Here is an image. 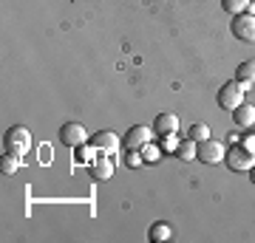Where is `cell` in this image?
<instances>
[{
  "instance_id": "cell-10",
  "label": "cell",
  "mask_w": 255,
  "mask_h": 243,
  "mask_svg": "<svg viewBox=\"0 0 255 243\" xmlns=\"http://www.w3.org/2000/svg\"><path fill=\"white\" fill-rule=\"evenodd\" d=\"M153 130H156V136L179 133V116H176V113H170V110H164V113H156V119H153Z\"/></svg>"
},
{
  "instance_id": "cell-16",
  "label": "cell",
  "mask_w": 255,
  "mask_h": 243,
  "mask_svg": "<svg viewBox=\"0 0 255 243\" xmlns=\"http://www.w3.org/2000/svg\"><path fill=\"white\" fill-rule=\"evenodd\" d=\"M139 153H142V162L150 164V167H153V164H159V162L164 159V150L159 147V144H153V142H147L145 147L139 150Z\"/></svg>"
},
{
  "instance_id": "cell-3",
  "label": "cell",
  "mask_w": 255,
  "mask_h": 243,
  "mask_svg": "<svg viewBox=\"0 0 255 243\" xmlns=\"http://www.w3.org/2000/svg\"><path fill=\"white\" fill-rule=\"evenodd\" d=\"M224 164L233 172H250L255 167V153H250L244 144H233V150L224 156Z\"/></svg>"
},
{
  "instance_id": "cell-25",
  "label": "cell",
  "mask_w": 255,
  "mask_h": 243,
  "mask_svg": "<svg viewBox=\"0 0 255 243\" xmlns=\"http://www.w3.org/2000/svg\"><path fill=\"white\" fill-rule=\"evenodd\" d=\"M253 3H255V0H253Z\"/></svg>"
},
{
  "instance_id": "cell-2",
  "label": "cell",
  "mask_w": 255,
  "mask_h": 243,
  "mask_svg": "<svg viewBox=\"0 0 255 243\" xmlns=\"http://www.w3.org/2000/svg\"><path fill=\"white\" fill-rule=\"evenodd\" d=\"M244 93H247V85H241L238 80L224 82V85H221V90H219V108L233 113V110L244 102Z\"/></svg>"
},
{
  "instance_id": "cell-19",
  "label": "cell",
  "mask_w": 255,
  "mask_h": 243,
  "mask_svg": "<svg viewBox=\"0 0 255 243\" xmlns=\"http://www.w3.org/2000/svg\"><path fill=\"white\" fill-rule=\"evenodd\" d=\"M179 142H182V139H179L176 133H164V136H162V142H159V147H162L164 153H176Z\"/></svg>"
},
{
  "instance_id": "cell-18",
  "label": "cell",
  "mask_w": 255,
  "mask_h": 243,
  "mask_svg": "<svg viewBox=\"0 0 255 243\" xmlns=\"http://www.w3.org/2000/svg\"><path fill=\"white\" fill-rule=\"evenodd\" d=\"M20 164H23V159H17V156H9V153H3V164H0V172H3V175H11V172H17Z\"/></svg>"
},
{
  "instance_id": "cell-1",
  "label": "cell",
  "mask_w": 255,
  "mask_h": 243,
  "mask_svg": "<svg viewBox=\"0 0 255 243\" xmlns=\"http://www.w3.org/2000/svg\"><path fill=\"white\" fill-rule=\"evenodd\" d=\"M28 147H31V133H28V127L17 125V127H9V130L3 133V153L23 159V156L28 153Z\"/></svg>"
},
{
  "instance_id": "cell-9",
  "label": "cell",
  "mask_w": 255,
  "mask_h": 243,
  "mask_svg": "<svg viewBox=\"0 0 255 243\" xmlns=\"http://www.w3.org/2000/svg\"><path fill=\"white\" fill-rule=\"evenodd\" d=\"M88 172H91L94 181H111V175H114V162H111V156L100 153L91 164H88Z\"/></svg>"
},
{
  "instance_id": "cell-15",
  "label": "cell",
  "mask_w": 255,
  "mask_h": 243,
  "mask_svg": "<svg viewBox=\"0 0 255 243\" xmlns=\"http://www.w3.org/2000/svg\"><path fill=\"white\" fill-rule=\"evenodd\" d=\"M196 156H199V142H193L190 136L182 139L179 147H176V159H182V162H193Z\"/></svg>"
},
{
  "instance_id": "cell-21",
  "label": "cell",
  "mask_w": 255,
  "mask_h": 243,
  "mask_svg": "<svg viewBox=\"0 0 255 243\" xmlns=\"http://www.w3.org/2000/svg\"><path fill=\"white\" fill-rule=\"evenodd\" d=\"M122 159H125V164L130 167V170H136V167H142V164H145L139 150H125V156H122Z\"/></svg>"
},
{
  "instance_id": "cell-22",
  "label": "cell",
  "mask_w": 255,
  "mask_h": 243,
  "mask_svg": "<svg viewBox=\"0 0 255 243\" xmlns=\"http://www.w3.org/2000/svg\"><path fill=\"white\" fill-rule=\"evenodd\" d=\"M241 144H244L250 153H255V133H247V136H241Z\"/></svg>"
},
{
  "instance_id": "cell-14",
  "label": "cell",
  "mask_w": 255,
  "mask_h": 243,
  "mask_svg": "<svg viewBox=\"0 0 255 243\" xmlns=\"http://www.w3.org/2000/svg\"><path fill=\"white\" fill-rule=\"evenodd\" d=\"M236 80L247 88H253L255 85V60H244V63L236 68Z\"/></svg>"
},
{
  "instance_id": "cell-24",
  "label": "cell",
  "mask_w": 255,
  "mask_h": 243,
  "mask_svg": "<svg viewBox=\"0 0 255 243\" xmlns=\"http://www.w3.org/2000/svg\"><path fill=\"white\" fill-rule=\"evenodd\" d=\"M250 181H253V184H255V167H253V170H250Z\"/></svg>"
},
{
  "instance_id": "cell-6",
  "label": "cell",
  "mask_w": 255,
  "mask_h": 243,
  "mask_svg": "<svg viewBox=\"0 0 255 243\" xmlns=\"http://www.w3.org/2000/svg\"><path fill=\"white\" fill-rule=\"evenodd\" d=\"M153 127H145V125H133L122 136V150H142L150 139H153Z\"/></svg>"
},
{
  "instance_id": "cell-12",
  "label": "cell",
  "mask_w": 255,
  "mask_h": 243,
  "mask_svg": "<svg viewBox=\"0 0 255 243\" xmlns=\"http://www.w3.org/2000/svg\"><path fill=\"white\" fill-rule=\"evenodd\" d=\"M173 238V229H170V224L167 221H156L150 229H147V241L150 243H164Z\"/></svg>"
},
{
  "instance_id": "cell-17",
  "label": "cell",
  "mask_w": 255,
  "mask_h": 243,
  "mask_svg": "<svg viewBox=\"0 0 255 243\" xmlns=\"http://www.w3.org/2000/svg\"><path fill=\"white\" fill-rule=\"evenodd\" d=\"M221 9L227 11L230 17H236V14H244V11L253 9V0H221Z\"/></svg>"
},
{
  "instance_id": "cell-8",
  "label": "cell",
  "mask_w": 255,
  "mask_h": 243,
  "mask_svg": "<svg viewBox=\"0 0 255 243\" xmlns=\"http://www.w3.org/2000/svg\"><path fill=\"white\" fill-rule=\"evenodd\" d=\"M91 144L100 150V153H105V156H111V159H114V156L119 153V147H122V139H119L114 130H100V133L91 139Z\"/></svg>"
},
{
  "instance_id": "cell-11",
  "label": "cell",
  "mask_w": 255,
  "mask_h": 243,
  "mask_svg": "<svg viewBox=\"0 0 255 243\" xmlns=\"http://www.w3.org/2000/svg\"><path fill=\"white\" fill-rule=\"evenodd\" d=\"M233 122H236L238 127H253L255 125V105L241 102V105L233 110Z\"/></svg>"
},
{
  "instance_id": "cell-23",
  "label": "cell",
  "mask_w": 255,
  "mask_h": 243,
  "mask_svg": "<svg viewBox=\"0 0 255 243\" xmlns=\"http://www.w3.org/2000/svg\"><path fill=\"white\" fill-rule=\"evenodd\" d=\"M230 142H233V144H241V133H230Z\"/></svg>"
},
{
  "instance_id": "cell-7",
  "label": "cell",
  "mask_w": 255,
  "mask_h": 243,
  "mask_svg": "<svg viewBox=\"0 0 255 243\" xmlns=\"http://www.w3.org/2000/svg\"><path fill=\"white\" fill-rule=\"evenodd\" d=\"M224 156H227V150H224V144L216 142V139H204V142H199V162L204 164H219L224 162Z\"/></svg>"
},
{
  "instance_id": "cell-5",
  "label": "cell",
  "mask_w": 255,
  "mask_h": 243,
  "mask_svg": "<svg viewBox=\"0 0 255 243\" xmlns=\"http://www.w3.org/2000/svg\"><path fill=\"white\" fill-rule=\"evenodd\" d=\"M57 136H60V144H65L68 150H74V147H80V144L88 142V130H85L80 122H65Z\"/></svg>"
},
{
  "instance_id": "cell-4",
  "label": "cell",
  "mask_w": 255,
  "mask_h": 243,
  "mask_svg": "<svg viewBox=\"0 0 255 243\" xmlns=\"http://www.w3.org/2000/svg\"><path fill=\"white\" fill-rule=\"evenodd\" d=\"M230 31H233V37L241 40V43H255V14L253 11L236 14L233 23H230Z\"/></svg>"
},
{
  "instance_id": "cell-20",
  "label": "cell",
  "mask_w": 255,
  "mask_h": 243,
  "mask_svg": "<svg viewBox=\"0 0 255 243\" xmlns=\"http://www.w3.org/2000/svg\"><path fill=\"white\" fill-rule=\"evenodd\" d=\"M187 136H190L193 142H204V139H210V127L199 122V125H193L190 130H187Z\"/></svg>"
},
{
  "instance_id": "cell-13",
  "label": "cell",
  "mask_w": 255,
  "mask_h": 243,
  "mask_svg": "<svg viewBox=\"0 0 255 243\" xmlns=\"http://www.w3.org/2000/svg\"><path fill=\"white\" fill-rule=\"evenodd\" d=\"M71 153H74V162H77V164H85V167H88V164H91L94 159H97V156H100V150H97V147L91 144V139H88L85 144L74 147Z\"/></svg>"
}]
</instances>
